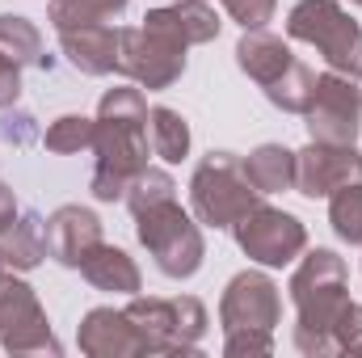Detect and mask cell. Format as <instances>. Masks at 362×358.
I'll list each match as a JSON object with an SVG mask.
<instances>
[{
  "label": "cell",
  "mask_w": 362,
  "mask_h": 358,
  "mask_svg": "<svg viewBox=\"0 0 362 358\" xmlns=\"http://www.w3.org/2000/svg\"><path fill=\"white\" fill-rule=\"evenodd\" d=\"M148 97L135 85L105 89L97 101V135H93V178L89 190L97 202H118L131 178L148 169Z\"/></svg>",
  "instance_id": "cell-1"
},
{
  "label": "cell",
  "mask_w": 362,
  "mask_h": 358,
  "mask_svg": "<svg viewBox=\"0 0 362 358\" xmlns=\"http://www.w3.org/2000/svg\"><path fill=\"white\" fill-rule=\"evenodd\" d=\"M295 304V350L308 358L337 354V321L350 308V266L333 249H308L291 274Z\"/></svg>",
  "instance_id": "cell-2"
},
{
  "label": "cell",
  "mask_w": 362,
  "mask_h": 358,
  "mask_svg": "<svg viewBox=\"0 0 362 358\" xmlns=\"http://www.w3.org/2000/svg\"><path fill=\"white\" fill-rule=\"evenodd\" d=\"M257 202H262V194L253 190L245 161L236 152H211L198 161V169L189 178V211L198 224H206L215 232H232Z\"/></svg>",
  "instance_id": "cell-3"
},
{
  "label": "cell",
  "mask_w": 362,
  "mask_h": 358,
  "mask_svg": "<svg viewBox=\"0 0 362 358\" xmlns=\"http://www.w3.org/2000/svg\"><path fill=\"white\" fill-rule=\"evenodd\" d=\"M135 236H139V245L148 249V258L156 262V270L165 278L185 282L202 270V258H206L202 228L177 198L135 211Z\"/></svg>",
  "instance_id": "cell-4"
},
{
  "label": "cell",
  "mask_w": 362,
  "mask_h": 358,
  "mask_svg": "<svg viewBox=\"0 0 362 358\" xmlns=\"http://www.w3.org/2000/svg\"><path fill=\"white\" fill-rule=\"evenodd\" d=\"M286 38L316 47L329 72L362 81V25L337 0H299L286 13Z\"/></svg>",
  "instance_id": "cell-5"
},
{
  "label": "cell",
  "mask_w": 362,
  "mask_h": 358,
  "mask_svg": "<svg viewBox=\"0 0 362 358\" xmlns=\"http://www.w3.org/2000/svg\"><path fill=\"white\" fill-rule=\"evenodd\" d=\"M127 316L139 325V333L148 342V354H198V342L211 329L206 308L194 295H173V299L131 295Z\"/></svg>",
  "instance_id": "cell-6"
},
{
  "label": "cell",
  "mask_w": 362,
  "mask_h": 358,
  "mask_svg": "<svg viewBox=\"0 0 362 358\" xmlns=\"http://www.w3.org/2000/svg\"><path fill=\"white\" fill-rule=\"evenodd\" d=\"M232 236H236V245H240V253H245L249 262H257V266H266V270L291 266V262L303 258V249H308V228H303V219H295L291 211L270 207V202H257V207L232 228Z\"/></svg>",
  "instance_id": "cell-7"
},
{
  "label": "cell",
  "mask_w": 362,
  "mask_h": 358,
  "mask_svg": "<svg viewBox=\"0 0 362 358\" xmlns=\"http://www.w3.org/2000/svg\"><path fill=\"white\" fill-rule=\"evenodd\" d=\"M0 346L8 354H59L64 350L51 333V321L34 287L17 274L0 278Z\"/></svg>",
  "instance_id": "cell-8"
},
{
  "label": "cell",
  "mask_w": 362,
  "mask_h": 358,
  "mask_svg": "<svg viewBox=\"0 0 362 358\" xmlns=\"http://www.w3.org/2000/svg\"><path fill=\"white\" fill-rule=\"evenodd\" d=\"M185 72V47L144 25H118V76L139 89H173Z\"/></svg>",
  "instance_id": "cell-9"
},
{
  "label": "cell",
  "mask_w": 362,
  "mask_h": 358,
  "mask_svg": "<svg viewBox=\"0 0 362 358\" xmlns=\"http://www.w3.org/2000/svg\"><path fill=\"white\" fill-rule=\"evenodd\" d=\"M303 127L312 144H354L362 131V89L341 72L316 76V97L303 114Z\"/></svg>",
  "instance_id": "cell-10"
},
{
  "label": "cell",
  "mask_w": 362,
  "mask_h": 358,
  "mask_svg": "<svg viewBox=\"0 0 362 358\" xmlns=\"http://www.w3.org/2000/svg\"><path fill=\"white\" fill-rule=\"evenodd\" d=\"M278 321H282V295H278V282L270 274L240 270L223 287V299H219L223 333H236V329H266V333H274Z\"/></svg>",
  "instance_id": "cell-11"
},
{
  "label": "cell",
  "mask_w": 362,
  "mask_h": 358,
  "mask_svg": "<svg viewBox=\"0 0 362 358\" xmlns=\"http://www.w3.org/2000/svg\"><path fill=\"white\" fill-rule=\"evenodd\" d=\"M362 181V152L354 144H312L295 152V190L303 198H329L341 185Z\"/></svg>",
  "instance_id": "cell-12"
},
{
  "label": "cell",
  "mask_w": 362,
  "mask_h": 358,
  "mask_svg": "<svg viewBox=\"0 0 362 358\" xmlns=\"http://www.w3.org/2000/svg\"><path fill=\"white\" fill-rule=\"evenodd\" d=\"M76 346L89 358H144L148 342L127 308H93L76 329Z\"/></svg>",
  "instance_id": "cell-13"
},
{
  "label": "cell",
  "mask_w": 362,
  "mask_h": 358,
  "mask_svg": "<svg viewBox=\"0 0 362 358\" xmlns=\"http://www.w3.org/2000/svg\"><path fill=\"white\" fill-rule=\"evenodd\" d=\"M139 25H144V30H152V34H165V38L181 42L185 51L219 38V13H215L206 0L156 4V8H148V13H144V21H139Z\"/></svg>",
  "instance_id": "cell-14"
},
{
  "label": "cell",
  "mask_w": 362,
  "mask_h": 358,
  "mask_svg": "<svg viewBox=\"0 0 362 358\" xmlns=\"http://www.w3.org/2000/svg\"><path fill=\"white\" fill-rule=\"evenodd\" d=\"M97 241H101V219L93 215L89 207L64 202V207H55L47 215V249H51V258L59 266L76 270Z\"/></svg>",
  "instance_id": "cell-15"
},
{
  "label": "cell",
  "mask_w": 362,
  "mask_h": 358,
  "mask_svg": "<svg viewBox=\"0 0 362 358\" xmlns=\"http://www.w3.org/2000/svg\"><path fill=\"white\" fill-rule=\"evenodd\" d=\"M68 64L85 76H110L118 72V25L110 21H89L72 30H55Z\"/></svg>",
  "instance_id": "cell-16"
},
{
  "label": "cell",
  "mask_w": 362,
  "mask_h": 358,
  "mask_svg": "<svg viewBox=\"0 0 362 358\" xmlns=\"http://www.w3.org/2000/svg\"><path fill=\"white\" fill-rule=\"evenodd\" d=\"M76 270H81V278L89 287L110 291V295H127L131 299V295L144 291V274L135 266V258L127 249H118V245H105V241H97Z\"/></svg>",
  "instance_id": "cell-17"
},
{
  "label": "cell",
  "mask_w": 362,
  "mask_h": 358,
  "mask_svg": "<svg viewBox=\"0 0 362 358\" xmlns=\"http://www.w3.org/2000/svg\"><path fill=\"white\" fill-rule=\"evenodd\" d=\"M236 64H240V72L249 76V81H257L262 89L274 85L291 64H295V55H291V47L270 34L266 25L262 30H245L240 34V42H236Z\"/></svg>",
  "instance_id": "cell-18"
},
{
  "label": "cell",
  "mask_w": 362,
  "mask_h": 358,
  "mask_svg": "<svg viewBox=\"0 0 362 358\" xmlns=\"http://www.w3.org/2000/svg\"><path fill=\"white\" fill-rule=\"evenodd\" d=\"M0 253H4V266L8 270H38L51 249H47V219L38 211H21L4 232H0Z\"/></svg>",
  "instance_id": "cell-19"
},
{
  "label": "cell",
  "mask_w": 362,
  "mask_h": 358,
  "mask_svg": "<svg viewBox=\"0 0 362 358\" xmlns=\"http://www.w3.org/2000/svg\"><path fill=\"white\" fill-rule=\"evenodd\" d=\"M245 173H249L253 190L262 198L266 194H282V190H295V152L282 148V144H262V148L249 152Z\"/></svg>",
  "instance_id": "cell-20"
},
{
  "label": "cell",
  "mask_w": 362,
  "mask_h": 358,
  "mask_svg": "<svg viewBox=\"0 0 362 358\" xmlns=\"http://www.w3.org/2000/svg\"><path fill=\"white\" fill-rule=\"evenodd\" d=\"M0 55L13 59L17 68H47L38 25L30 17H17V13H0Z\"/></svg>",
  "instance_id": "cell-21"
},
{
  "label": "cell",
  "mask_w": 362,
  "mask_h": 358,
  "mask_svg": "<svg viewBox=\"0 0 362 358\" xmlns=\"http://www.w3.org/2000/svg\"><path fill=\"white\" fill-rule=\"evenodd\" d=\"M148 139H152V152L165 165H181L189 156V122L169 105H152L148 110Z\"/></svg>",
  "instance_id": "cell-22"
},
{
  "label": "cell",
  "mask_w": 362,
  "mask_h": 358,
  "mask_svg": "<svg viewBox=\"0 0 362 358\" xmlns=\"http://www.w3.org/2000/svg\"><path fill=\"white\" fill-rule=\"evenodd\" d=\"M266 97H270V105H278L282 114H308V105H312V97H316V72L308 68V64H291L274 85H266Z\"/></svg>",
  "instance_id": "cell-23"
},
{
  "label": "cell",
  "mask_w": 362,
  "mask_h": 358,
  "mask_svg": "<svg viewBox=\"0 0 362 358\" xmlns=\"http://www.w3.org/2000/svg\"><path fill=\"white\" fill-rule=\"evenodd\" d=\"M131 0H47V21L55 30L89 25V21H114L127 13Z\"/></svg>",
  "instance_id": "cell-24"
},
{
  "label": "cell",
  "mask_w": 362,
  "mask_h": 358,
  "mask_svg": "<svg viewBox=\"0 0 362 358\" xmlns=\"http://www.w3.org/2000/svg\"><path fill=\"white\" fill-rule=\"evenodd\" d=\"M93 135H97V118L59 114V118L47 127L42 144H47V152H55V156H72V152H93Z\"/></svg>",
  "instance_id": "cell-25"
},
{
  "label": "cell",
  "mask_w": 362,
  "mask_h": 358,
  "mask_svg": "<svg viewBox=\"0 0 362 358\" xmlns=\"http://www.w3.org/2000/svg\"><path fill=\"white\" fill-rule=\"evenodd\" d=\"M329 224L346 245H362V181L329 194Z\"/></svg>",
  "instance_id": "cell-26"
},
{
  "label": "cell",
  "mask_w": 362,
  "mask_h": 358,
  "mask_svg": "<svg viewBox=\"0 0 362 358\" xmlns=\"http://www.w3.org/2000/svg\"><path fill=\"white\" fill-rule=\"evenodd\" d=\"M169 198H177V181L169 178V169H156V165L139 169V173L131 178V185H127V194H122V202L131 207V215L144 211V207L169 202Z\"/></svg>",
  "instance_id": "cell-27"
},
{
  "label": "cell",
  "mask_w": 362,
  "mask_h": 358,
  "mask_svg": "<svg viewBox=\"0 0 362 358\" xmlns=\"http://www.w3.org/2000/svg\"><path fill=\"white\" fill-rule=\"evenodd\" d=\"M274 350V333L266 329H236L223 333V354L228 358H266Z\"/></svg>",
  "instance_id": "cell-28"
},
{
  "label": "cell",
  "mask_w": 362,
  "mask_h": 358,
  "mask_svg": "<svg viewBox=\"0 0 362 358\" xmlns=\"http://www.w3.org/2000/svg\"><path fill=\"white\" fill-rule=\"evenodd\" d=\"M219 4L240 30H262L266 21H274V8H278V0H219Z\"/></svg>",
  "instance_id": "cell-29"
},
{
  "label": "cell",
  "mask_w": 362,
  "mask_h": 358,
  "mask_svg": "<svg viewBox=\"0 0 362 358\" xmlns=\"http://www.w3.org/2000/svg\"><path fill=\"white\" fill-rule=\"evenodd\" d=\"M0 139H4V144H13V148H30V144L38 139L34 114H25V110H17V105L0 110Z\"/></svg>",
  "instance_id": "cell-30"
},
{
  "label": "cell",
  "mask_w": 362,
  "mask_h": 358,
  "mask_svg": "<svg viewBox=\"0 0 362 358\" xmlns=\"http://www.w3.org/2000/svg\"><path fill=\"white\" fill-rule=\"evenodd\" d=\"M333 337H337V354H362V304L350 299V308L341 312Z\"/></svg>",
  "instance_id": "cell-31"
},
{
  "label": "cell",
  "mask_w": 362,
  "mask_h": 358,
  "mask_svg": "<svg viewBox=\"0 0 362 358\" xmlns=\"http://www.w3.org/2000/svg\"><path fill=\"white\" fill-rule=\"evenodd\" d=\"M17 97H21V68L0 55V110L17 105Z\"/></svg>",
  "instance_id": "cell-32"
},
{
  "label": "cell",
  "mask_w": 362,
  "mask_h": 358,
  "mask_svg": "<svg viewBox=\"0 0 362 358\" xmlns=\"http://www.w3.org/2000/svg\"><path fill=\"white\" fill-rule=\"evenodd\" d=\"M17 215H21V211H17V194H13V185L0 181V232H4Z\"/></svg>",
  "instance_id": "cell-33"
},
{
  "label": "cell",
  "mask_w": 362,
  "mask_h": 358,
  "mask_svg": "<svg viewBox=\"0 0 362 358\" xmlns=\"http://www.w3.org/2000/svg\"><path fill=\"white\" fill-rule=\"evenodd\" d=\"M4 274H8V266H4V253H0V278H4Z\"/></svg>",
  "instance_id": "cell-34"
},
{
  "label": "cell",
  "mask_w": 362,
  "mask_h": 358,
  "mask_svg": "<svg viewBox=\"0 0 362 358\" xmlns=\"http://www.w3.org/2000/svg\"><path fill=\"white\" fill-rule=\"evenodd\" d=\"M354 4H358V8H362V0H354Z\"/></svg>",
  "instance_id": "cell-35"
}]
</instances>
